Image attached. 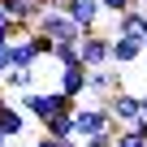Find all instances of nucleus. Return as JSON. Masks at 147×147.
I'll return each mask as SVG.
<instances>
[{
    "mask_svg": "<svg viewBox=\"0 0 147 147\" xmlns=\"http://www.w3.org/2000/svg\"><path fill=\"white\" fill-rule=\"evenodd\" d=\"M18 108L43 125V121L56 117V113H74V108H78V100H69V95H61V91H22Z\"/></svg>",
    "mask_w": 147,
    "mask_h": 147,
    "instance_id": "obj_1",
    "label": "nucleus"
},
{
    "mask_svg": "<svg viewBox=\"0 0 147 147\" xmlns=\"http://www.w3.org/2000/svg\"><path fill=\"white\" fill-rule=\"evenodd\" d=\"M30 30L48 35L52 43H78V39H82V26L74 22L69 13H61V9H43V13L30 22Z\"/></svg>",
    "mask_w": 147,
    "mask_h": 147,
    "instance_id": "obj_2",
    "label": "nucleus"
},
{
    "mask_svg": "<svg viewBox=\"0 0 147 147\" xmlns=\"http://www.w3.org/2000/svg\"><path fill=\"white\" fill-rule=\"evenodd\" d=\"M69 121H74V138H95V134H104V130H117V121L108 117V108L95 100V104H78L69 113Z\"/></svg>",
    "mask_w": 147,
    "mask_h": 147,
    "instance_id": "obj_3",
    "label": "nucleus"
},
{
    "mask_svg": "<svg viewBox=\"0 0 147 147\" xmlns=\"http://www.w3.org/2000/svg\"><path fill=\"white\" fill-rule=\"evenodd\" d=\"M108 43H113V35H104V30H82V39H78V61H82L87 69L108 65Z\"/></svg>",
    "mask_w": 147,
    "mask_h": 147,
    "instance_id": "obj_4",
    "label": "nucleus"
},
{
    "mask_svg": "<svg viewBox=\"0 0 147 147\" xmlns=\"http://www.w3.org/2000/svg\"><path fill=\"white\" fill-rule=\"evenodd\" d=\"M104 108H108V117L117 121V125H134L143 113H138V91H130V87H121V91H113L108 100H100Z\"/></svg>",
    "mask_w": 147,
    "mask_h": 147,
    "instance_id": "obj_5",
    "label": "nucleus"
},
{
    "mask_svg": "<svg viewBox=\"0 0 147 147\" xmlns=\"http://www.w3.org/2000/svg\"><path fill=\"white\" fill-rule=\"evenodd\" d=\"M121 87H125V69H117V65H100L87 74V95H95V100H108Z\"/></svg>",
    "mask_w": 147,
    "mask_h": 147,
    "instance_id": "obj_6",
    "label": "nucleus"
},
{
    "mask_svg": "<svg viewBox=\"0 0 147 147\" xmlns=\"http://www.w3.org/2000/svg\"><path fill=\"white\" fill-rule=\"evenodd\" d=\"M87 74H91V69H87L82 61L61 65V69H56V91L69 95V100H82V95H87Z\"/></svg>",
    "mask_w": 147,
    "mask_h": 147,
    "instance_id": "obj_7",
    "label": "nucleus"
},
{
    "mask_svg": "<svg viewBox=\"0 0 147 147\" xmlns=\"http://www.w3.org/2000/svg\"><path fill=\"white\" fill-rule=\"evenodd\" d=\"M113 35L117 39H134V43H147V13L143 9H125L113 18Z\"/></svg>",
    "mask_w": 147,
    "mask_h": 147,
    "instance_id": "obj_8",
    "label": "nucleus"
},
{
    "mask_svg": "<svg viewBox=\"0 0 147 147\" xmlns=\"http://www.w3.org/2000/svg\"><path fill=\"white\" fill-rule=\"evenodd\" d=\"M61 13H69L82 30H100V18H104L100 0H65V5H61Z\"/></svg>",
    "mask_w": 147,
    "mask_h": 147,
    "instance_id": "obj_9",
    "label": "nucleus"
},
{
    "mask_svg": "<svg viewBox=\"0 0 147 147\" xmlns=\"http://www.w3.org/2000/svg\"><path fill=\"white\" fill-rule=\"evenodd\" d=\"M0 13H5L18 30H26V26H30L43 9H39V0H0Z\"/></svg>",
    "mask_w": 147,
    "mask_h": 147,
    "instance_id": "obj_10",
    "label": "nucleus"
},
{
    "mask_svg": "<svg viewBox=\"0 0 147 147\" xmlns=\"http://www.w3.org/2000/svg\"><path fill=\"white\" fill-rule=\"evenodd\" d=\"M143 61V43H134V39H117L113 35V43H108V65H138Z\"/></svg>",
    "mask_w": 147,
    "mask_h": 147,
    "instance_id": "obj_11",
    "label": "nucleus"
},
{
    "mask_svg": "<svg viewBox=\"0 0 147 147\" xmlns=\"http://www.w3.org/2000/svg\"><path fill=\"white\" fill-rule=\"evenodd\" d=\"M22 130H26V113H22L18 104L5 100V104H0V134L13 143V138H22Z\"/></svg>",
    "mask_w": 147,
    "mask_h": 147,
    "instance_id": "obj_12",
    "label": "nucleus"
},
{
    "mask_svg": "<svg viewBox=\"0 0 147 147\" xmlns=\"http://www.w3.org/2000/svg\"><path fill=\"white\" fill-rule=\"evenodd\" d=\"M35 48H30V39L26 35H13L9 39V69H35Z\"/></svg>",
    "mask_w": 147,
    "mask_h": 147,
    "instance_id": "obj_13",
    "label": "nucleus"
},
{
    "mask_svg": "<svg viewBox=\"0 0 147 147\" xmlns=\"http://www.w3.org/2000/svg\"><path fill=\"white\" fill-rule=\"evenodd\" d=\"M113 147H147V117H138L134 125H117Z\"/></svg>",
    "mask_w": 147,
    "mask_h": 147,
    "instance_id": "obj_14",
    "label": "nucleus"
},
{
    "mask_svg": "<svg viewBox=\"0 0 147 147\" xmlns=\"http://www.w3.org/2000/svg\"><path fill=\"white\" fill-rule=\"evenodd\" d=\"M69 134H74L69 113H56V117H48V121H43V138H69Z\"/></svg>",
    "mask_w": 147,
    "mask_h": 147,
    "instance_id": "obj_15",
    "label": "nucleus"
},
{
    "mask_svg": "<svg viewBox=\"0 0 147 147\" xmlns=\"http://www.w3.org/2000/svg\"><path fill=\"white\" fill-rule=\"evenodd\" d=\"M30 82H35V69H9L5 74V87H13V91H30Z\"/></svg>",
    "mask_w": 147,
    "mask_h": 147,
    "instance_id": "obj_16",
    "label": "nucleus"
},
{
    "mask_svg": "<svg viewBox=\"0 0 147 147\" xmlns=\"http://www.w3.org/2000/svg\"><path fill=\"white\" fill-rule=\"evenodd\" d=\"M52 61L56 65H74L78 61V43H52Z\"/></svg>",
    "mask_w": 147,
    "mask_h": 147,
    "instance_id": "obj_17",
    "label": "nucleus"
},
{
    "mask_svg": "<svg viewBox=\"0 0 147 147\" xmlns=\"http://www.w3.org/2000/svg\"><path fill=\"white\" fill-rule=\"evenodd\" d=\"M100 9H104L108 18H117V13H125V9H138V0H100Z\"/></svg>",
    "mask_w": 147,
    "mask_h": 147,
    "instance_id": "obj_18",
    "label": "nucleus"
},
{
    "mask_svg": "<svg viewBox=\"0 0 147 147\" xmlns=\"http://www.w3.org/2000/svg\"><path fill=\"white\" fill-rule=\"evenodd\" d=\"M52 143H56V147H82V138H74V134H69V138H52Z\"/></svg>",
    "mask_w": 147,
    "mask_h": 147,
    "instance_id": "obj_19",
    "label": "nucleus"
},
{
    "mask_svg": "<svg viewBox=\"0 0 147 147\" xmlns=\"http://www.w3.org/2000/svg\"><path fill=\"white\" fill-rule=\"evenodd\" d=\"M0 30H9V35H18V26H13V22L5 18V13H0Z\"/></svg>",
    "mask_w": 147,
    "mask_h": 147,
    "instance_id": "obj_20",
    "label": "nucleus"
},
{
    "mask_svg": "<svg viewBox=\"0 0 147 147\" xmlns=\"http://www.w3.org/2000/svg\"><path fill=\"white\" fill-rule=\"evenodd\" d=\"M138 113H143V117H147V91H143V95H138Z\"/></svg>",
    "mask_w": 147,
    "mask_h": 147,
    "instance_id": "obj_21",
    "label": "nucleus"
},
{
    "mask_svg": "<svg viewBox=\"0 0 147 147\" xmlns=\"http://www.w3.org/2000/svg\"><path fill=\"white\" fill-rule=\"evenodd\" d=\"M35 147H56V143L52 138H35Z\"/></svg>",
    "mask_w": 147,
    "mask_h": 147,
    "instance_id": "obj_22",
    "label": "nucleus"
},
{
    "mask_svg": "<svg viewBox=\"0 0 147 147\" xmlns=\"http://www.w3.org/2000/svg\"><path fill=\"white\" fill-rule=\"evenodd\" d=\"M9 39H13V35H9V30H0V48H5V43H9Z\"/></svg>",
    "mask_w": 147,
    "mask_h": 147,
    "instance_id": "obj_23",
    "label": "nucleus"
},
{
    "mask_svg": "<svg viewBox=\"0 0 147 147\" xmlns=\"http://www.w3.org/2000/svg\"><path fill=\"white\" fill-rule=\"evenodd\" d=\"M0 147H9V138H5V134H0Z\"/></svg>",
    "mask_w": 147,
    "mask_h": 147,
    "instance_id": "obj_24",
    "label": "nucleus"
},
{
    "mask_svg": "<svg viewBox=\"0 0 147 147\" xmlns=\"http://www.w3.org/2000/svg\"><path fill=\"white\" fill-rule=\"evenodd\" d=\"M0 104H5V87H0Z\"/></svg>",
    "mask_w": 147,
    "mask_h": 147,
    "instance_id": "obj_25",
    "label": "nucleus"
},
{
    "mask_svg": "<svg viewBox=\"0 0 147 147\" xmlns=\"http://www.w3.org/2000/svg\"><path fill=\"white\" fill-rule=\"evenodd\" d=\"M143 56H147V43H143Z\"/></svg>",
    "mask_w": 147,
    "mask_h": 147,
    "instance_id": "obj_26",
    "label": "nucleus"
}]
</instances>
